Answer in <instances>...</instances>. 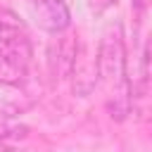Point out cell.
<instances>
[{
  "instance_id": "cell-7",
  "label": "cell",
  "mask_w": 152,
  "mask_h": 152,
  "mask_svg": "<svg viewBox=\"0 0 152 152\" xmlns=\"http://www.w3.org/2000/svg\"><path fill=\"white\" fill-rule=\"evenodd\" d=\"M119 0H88V10L93 14H102L104 10H109L112 5H116Z\"/></svg>"
},
{
  "instance_id": "cell-2",
  "label": "cell",
  "mask_w": 152,
  "mask_h": 152,
  "mask_svg": "<svg viewBox=\"0 0 152 152\" xmlns=\"http://www.w3.org/2000/svg\"><path fill=\"white\" fill-rule=\"evenodd\" d=\"M97 78L107 83L109 88L126 81V48H124V31L121 24L112 26L104 38L100 40L97 55H95Z\"/></svg>"
},
{
  "instance_id": "cell-8",
  "label": "cell",
  "mask_w": 152,
  "mask_h": 152,
  "mask_svg": "<svg viewBox=\"0 0 152 152\" xmlns=\"http://www.w3.org/2000/svg\"><path fill=\"white\" fill-rule=\"evenodd\" d=\"M147 5H150V0H133V10H135V14L142 19L145 17V12H147Z\"/></svg>"
},
{
  "instance_id": "cell-3",
  "label": "cell",
  "mask_w": 152,
  "mask_h": 152,
  "mask_svg": "<svg viewBox=\"0 0 152 152\" xmlns=\"http://www.w3.org/2000/svg\"><path fill=\"white\" fill-rule=\"evenodd\" d=\"M33 14L38 26L50 33H62L69 26V10L62 0H36Z\"/></svg>"
},
{
  "instance_id": "cell-1",
  "label": "cell",
  "mask_w": 152,
  "mask_h": 152,
  "mask_svg": "<svg viewBox=\"0 0 152 152\" xmlns=\"http://www.w3.org/2000/svg\"><path fill=\"white\" fill-rule=\"evenodd\" d=\"M31 62V40L24 21L7 7H0V81L17 83Z\"/></svg>"
},
{
  "instance_id": "cell-4",
  "label": "cell",
  "mask_w": 152,
  "mask_h": 152,
  "mask_svg": "<svg viewBox=\"0 0 152 152\" xmlns=\"http://www.w3.org/2000/svg\"><path fill=\"white\" fill-rule=\"evenodd\" d=\"M69 74L74 76V93L76 95H88L95 88V83H97L95 57L86 55V50L76 45V55H74V62H71Z\"/></svg>"
},
{
  "instance_id": "cell-5",
  "label": "cell",
  "mask_w": 152,
  "mask_h": 152,
  "mask_svg": "<svg viewBox=\"0 0 152 152\" xmlns=\"http://www.w3.org/2000/svg\"><path fill=\"white\" fill-rule=\"evenodd\" d=\"M74 55H76V40L74 38H59L57 45H52V50H50V69H52L55 78H64L69 74Z\"/></svg>"
},
{
  "instance_id": "cell-6",
  "label": "cell",
  "mask_w": 152,
  "mask_h": 152,
  "mask_svg": "<svg viewBox=\"0 0 152 152\" xmlns=\"http://www.w3.org/2000/svg\"><path fill=\"white\" fill-rule=\"evenodd\" d=\"M107 109L109 116L116 121H124L131 114V88H128V78L114 88H109V97H107Z\"/></svg>"
}]
</instances>
